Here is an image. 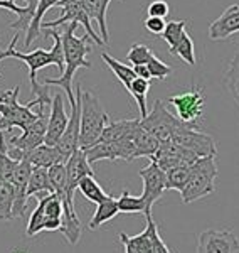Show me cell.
<instances>
[{
	"label": "cell",
	"instance_id": "1",
	"mask_svg": "<svg viewBox=\"0 0 239 253\" xmlns=\"http://www.w3.org/2000/svg\"><path fill=\"white\" fill-rule=\"evenodd\" d=\"M47 38H52L54 44L49 51L46 49H35L32 52H20L15 49V44L19 41V34H15L12 38L9 47L7 49H0V61L7 59V58H15L26 63V66L29 68V80H31V89L34 93V100L26 103L27 107L32 108L37 105L40 115H44V107L49 105L52 101V98L49 96V89L47 86H42V84L37 83V73L42 68L46 66H52L54 64L56 68L59 69L61 73L64 71V51H63V41H61V32L56 29H44Z\"/></svg>",
	"mask_w": 239,
	"mask_h": 253
},
{
	"label": "cell",
	"instance_id": "2",
	"mask_svg": "<svg viewBox=\"0 0 239 253\" xmlns=\"http://www.w3.org/2000/svg\"><path fill=\"white\" fill-rule=\"evenodd\" d=\"M78 24H68L66 29L61 32V41H63V51H64V71L58 80L46 78L44 86H59L66 91L68 101L72 107L76 101L74 91H72V78L79 68H91V63L88 61V54L91 51V39L86 34L83 38H78L74 34Z\"/></svg>",
	"mask_w": 239,
	"mask_h": 253
},
{
	"label": "cell",
	"instance_id": "3",
	"mask_svg": "<svg viewBox=\"0 0 239 253\" xmlns=\"http://www.w3.org/2000/svg\"><path fill=\"white\" fill-rule=\"evenodd\" d=\"M110 115L101 107L98 96L93 91H83L81 95V126L79 149L86 152L103 135V130L110 124Z\"/></svg>",
	"mask_w": 239,
	"mask_h": 253
},
{
	"label": "cell",
	"instance_id": "4",
	"mask_svg": "<svg viewBox=\"0 0 239 253\" xmlns=\"http://www.w3.org/2000/svg\"><path fill=\"white\" fill-rule=\"evenodd\" d=\"M217 162L216 157H204L190 166V175L185 187L182 189V201L185 205L210 196L216 191Z\"/></svg>",
	"mask_w": 239,
	"mask_h": 253
},
{
	"label": "cell",
	"instance_id": "5",
	"mask_svg": "<svg viewBox=\"0 0 239 253\" xmlns=\"http://www.w3.org/2000/svg\"><path fill=\"white\" fill-rule=\"evenodd\" d=\"M19 91L20 86H15L0 95V132H10L14 126L26 130L40 117H44L37 112H32L27 105L19 103Z\"/></svg>",
	"mask_w": 239,
	"mask_h": 253
},
{
	"label": "cell",
	"instance_id": "6",
	"mask_svg": "<svg viewBox=\"0 0 239 253\" xmlns=\"http://www.w3.org/2000/svg\"><path fill=\"white\" fill-rule=\"evenodd\" d=\"M170 107L173 108V115L179 118L180 122L190 125L192 128L201 130L202 117H204V89L197 84H192L189 89L177 95H172L169 98Z\"/></svg>",
	"mask_w": 239,
	"mask_h": 253
},
{
	"label": "cell",
	"instance_id": "7",
	"mask_svg": "<svg viewBox=\"0 0 239 253\" xmlns=\"http://www.w3.org/2000/svg\"><path fill=\"white\" fill-rule=\"evenodd\" d=\"M140 125H141V128H145L147 132L155 135L162 142L172 138L177 132H180V130L192 128L190 125L180 122L179 118L173 115L162 100H155L152 112H148L145 118H140Z\"/></svg>",
	"mask_w": 239,
	"mask_h": 253
},
{
	"label": "cell",
	"instance_id": "8",
	"mask_svg": "<svg viewBox=\"0 0 239 253\" xmlns=\"http://www.w3.org/2000/svg\"><path fill=\"white\" fill-rule=\"evenodd\" d=\"M58 9L61 10V15L56 20H49V22L42 24L40 29H56L58 26H63V24H78V26H83L84 31H86V36L91 39V42L98 44V46H103V41H101V36L93 29L91 26V19L88 15L86 9L83 5V0H61L58 3Z\"/></svg>",
	"mask_w": 239,
	"mask_h": 253
},
{
	"label": "cell",
	"instance_id": "9",
	"mask_svg": "<svg viewBox=\"0 0 239 253\" xmlns=\"http://www.w3.org/2000/svg\"><path fill=\"white\" fill-rule=\"evenodd\" d=\"M47 132V118L46 115L40 117L37 122H34L31 126L22 130V133L17 137H10L5 144L7 156L14 161H24L34 149L42 145L46 142Z\"/></svg>",
	"mask_w": 239,
	"mask_h": 253
},
{
	"label": "cell",
	"instance_id": "10",
	"mask_svg": "<svg viewBox=\"0 0 239 253\" xmlns=\"http://www.w3.org/2000/svg\"><path fill=\"white\" fill-rule=\"evenodd\" d=\"M140 177L143 181V193L141 198L145 201V216L152 214V208L167 191V174L160 169L153 161L140 170Z\"/></svg>",
	"mask_w": 239,
	"mask_h": 253
},
{
	"label": "cell",
	"instance_id": "11",
	"mask_svg": "<svg viewBox=\"0 0 239 253\" xmlns=\"http://www.w3.org/2000/svg\"><path fill=\"white\" fill-rule=\"evenodd\" d=\"M81 84L78 83L74 86V105L71 107V115H69V124H68L64 133L61 135L59 142L56 144V149L59 150V154L63 156L64 161L68 162L72 154L79 149V126H81Z\"/></svg>",
	"mask_w": 239,
	"mask_h": 253
},
{
	"label": "cell",
	"instance_id": "12",
	"mask_svg": "<svg viewBox=\"0 0 239 253\" xmlns=\"http://www.w3.org/2000/svg\"><path fill=\"white\" fill-rule=\"evenodd\" d=\"M170 140H173L177 145H180L182 149H185L197 159L217 156V147L214 138L207 135V133L201 132V130L184 128L180 132H177Z\"/></svg>",
	"mask_w": 239,
	"mask_h": 253
},
{
	"label": "cell",
	"instance_id": "13",
	"mask_svg": "<svg viewBox=\"0 0 239 253\" xmlns=\"http://www.w3.org/2000/svg\"><path fill=\"white\" fill-rule=\"evenodd\" d=\"M196 253H239V238L233 230H205L197 238Z\"/></svg>",
	"mask_w": 239,
	"mask_h": 253
},
{
	"label": "cell",
	"instance_id": "14",
	"mask_svg": "<svg viewBox=\"0 0 239 253\" xmlns=\"http://www.w3.org/2000/svg\"><path fill=\"white\" fill-rule=\"evenodd\" d=\"M32 172V164L27 159L19 161L15 169L12 170V175L9 182L14 187V218L24 216L27 208V184H29V177Z\"/></svg>",
	"mask_w": 239,
	"mask_h": 253
},
{
	"label": "cell",
	"instance_id": "15",
	"mask_svg": "<svg viewBox=\"0 0 239 253\" xmlns=\"http://www.w3.org/2000/svg\"><path fill=\"white\" fill-rule=\"evenodd\" d=\"M68 124H69V115L64 110V98L61 93L54 95L51 101V115L47 118V132H46V145L56 147L61 135L64 133Z\"/></svg>",
	"mask_w": 239,
	"mask_h": 253
},
{
	"label": "cell",
	"instance_id": "16",
	"mask_svg": "<svg viewBox=\"0 0 239 253\" xmlns=\"http://www.w3.org/2000/svg\"><path fill=\"white\" fill-rule=\"evenodd\" d=\"M64 166H66V177H68V196H69V199L74 201V191L78 189L79 181L84 177H90V175H95V170H93V166L88 162L86 152L81 149L76 150L68 159V162Z\"/></svg>",
	"mask_w": 239,
	"mask_h": 253
},
{
	"label": "cell",
	"instance_id": "17",
	"mask_svg": "<svg viewBox=\"0 0 239 253\" xmlns=\"http://www.w3.org/2000/svg\"><path fill=\"white\" fill-rule=\"evenodd\" d=\"M239 32V3L229 5L222 10L216 20L209 24V38L212 41H224Z\"/></svg>",
	"mask_w": 239,
	"mask_h": 253
},
{
	"label": "cell",
	"instance_id": "18",
	"mask_svg": "<svg viewBox=\"0 0 239 253\" xmlns=\"http://www.w3.org/2000/svg\"><path fill=\"white\" fill-rule=\"evenodd\" d=\"M111 2L113 0H83V5L86 9L88 15H90V19L96 20V24H98L101 41L104 44L110 42V32H108L106 26V10Z\"/></svg>",
	"mask_w": 239,
	"mask_h": 253
},
{
	"label": "cell",
	"instance_id": "19",
	"mask_svg": "<svg viewBox=\"0 0 239 253\" xmlns=\"http://www.w3.org/2000/svg\"><path fill=\"white\" fill-rule=\"evenodd\" d=\"M31 162L32 167H44V169H49V167L56 164H66V161L59 154V150L56 147L51 145H39L37 149H34L29 156L26 157Z\"/></svg>",
	"mask_w": 239,
	"mask_h": 253
},
{
	"label": "cell",
	"instance_id": "20",
	"mask_svg": "<svg viewBox=\"0 0 239 253\" xmlns=\"http://www.w3.org/2000/svg\"><path fill=\"white\" fill-rule=\"evenodd\" d=\"M63 201L56 194L46 196V219L44 231H59L63 226Z\"/></svg>",
	"mask_w": 239,
	"mask_h": 253
},
{
	"label": "cell",
	"instance_id": "21",
	"mask_svg": "<svg viewBox=\"0 0 239 253\" xmlns=\"http://www.w3.org/2000/svg\"><path fill=\"white\" fill-rule=\"evenodd\" d=\"M118 199L113 198V196H108L104 201H101L98 208H96L95 214H93L91 221H90V230H98L101 224L111 221L113 218H115L116 214H118Z\"/></svg>",
	"mask_w": 239,
	"mask_h": 253
},
{
	"label": "cell",
	"instance_id": "22",
	"mask_svg": "<svg viewBox=\"0 0 239 253\" xmlns=\"http://www.w3.org/2000/svg\"><path fill=\"white\" fill-rule=\"evenodd\" d=\"M61 0H37V9H35V15L31 22L29 31L26 32V41H24V47H29L35 39L39 38L40 32V26H42V17L46 15V12L56 7Z\"/></svg>",
	"mask_w": 239,
	"mask_h": 253
},
{
	"label": "cell",
	"instance_id": "23",
	"mask_svg": "<svg viewBox=\"0 0 239 253\" xmlns=\"http://www.w3.org/2000/svg\"><path fill=\"white\" fill-rule=\"evenodd\" d=\"M162 144V140H159L155 135H152L150 132H147L145 128H141V125L138 126L135 133V145H137V159L140 157H153L159 150V147Z\"/></svg>",
	"mask_w": 239,
	"mask_h": 253
},
{
	"label": "cell",
	"instance_id": "24",
	"mask_svg": "<svg viewBox=\"0 0 239 253\" xmlns=\"http://www.w3.org/2000/svg\"><path fill=\"white\" fill-rule=\"evenodd\" d=\"M101 59L104 61V64H106V66L111 69L113 75L118 78V81H120L121 84H123L125 89L128 91L130 86H132V83H133V80L138 78V76L135 75V71H133V68H130V66H127V64H123L121 61L115 59L113 56L106 54V52H103V54H101Z\"/></svg>",
	"mask_w": 239,
	"mask_h": 253
},
{
	"label": "cell",
	"instance_id": "25",
	"mask_svg": "<svg viewBox=\"0 0 239 253\" xmlns=\"http://www.w3.org/2000/svg\"><path fill=\"white\" fill-rule=\"evenodd\" d=\"M42 193L52 194V186L49 181L47 169H44V167H32L29 184H27V198L35 196V194H42Z\"/></svg>",
	"mask_w": 239,
	"mask_h": 253
},
{
	"label": "cell",
	"instance_id": "26",
	"mask_svg": "<svg viewBox=\"0 0 239 253\" xmlns=\"http://www.w3.org/2000/svg\"><path fill=\"white\" fill-rule=\"evenodd\" d=\"M120 242L123 243L125 253H152V240H150L147 228L135 236L120 233Z\"/></svg>",
	"mask_w": 239,
	"mask_h": 253
},
{
	"label": "cell",
	"instance_id": "27",
	"mask_svg": "<svg viewBox=\"0 0 239 253\" xmlns=\"http://www.w3.org/2000/svg\"><path fill=\"white\" fill-rule=\"evenodd\" d=\"M14 219V187L9 181L0 179V221Z\"/></svg>",
	"mask_w": 239,
	"mask_h": 253
},
{
	"label": "cell",
	"instance_id": "28",
	"mask_svg": "<svg viewBox=\"0 0 239 253\" xmlns=\"http://www.w3.org/2000/svg\"><path fill=\"white\" fill-rule=\"evenodd\" d=\"M78 189H79V193L88 199V201L95 203V205H100L101 201H104V199L108 198V194L101 189L100 182L95 179V175L81 179L79 184H78Z\"/></svg>",
	"mask_w": 239,
	"mask_h": 253
},
{
	"label": "cell",
	"instance_id": "29",
	"mask_svg": "<svg viewBox=\"0 0 239 253\" xmlns=\"http://www.w3.org/2000/svg\"><path fill=\"white\" fill-rule=\"evenodd\" d=\"M148 89H150V81L143 80V78H135L130 86L128 93L135 98L137 105H138L140 110V118L147 117V95H148Z\"/></svg>",
	"mask_w": 239,
	"mask_h": 253
},
{
	"label": "cell",
	"instance_id": "30",
	"mask_svg": "<svg viewBox=\"0 0 239 253\" xmlns=\"http://www.w3.org/2000/svg\"><path fill=\"white\" fill-rule=\"evenodd\" d=\"M169 51L172 56H177V58H180L184 63H187L189 66L196 64V47H194V41L190 39L189 34H185L175 46L169 47Z\"/></svg>",
	"mask_w": 239,
	"mask_h": 253
},
{
	"label": "cell",
	"instance_id": "31",
	"mask_svg": "<svg viewBox=\"0 0 239 253\" xmlns=\"http://www.w3.org/2000/svg\"><path fill=\"white\" fill-rule=\"evenodd\" d=\"M224 83H226V88L229 89L233 100L236 101L239 107V52L231 59L228 71H226V75H224Z\"/></svg>",
	"mask_w": 239,
	"mask_h": 253
},
{
	"label": "cell",
	"instance_id": "32",
	"mask_svg": "<svg viewBox=\"0 0 239 253\" xmlns=\"http://www.w3.org/2000/svg\"><path fill=\"white\" fill-rule=\"evenodd\" d=\"M44 219H46V196L37 201V208L32 211L29 223H27V236H35L40 231H44Z\"/></svg>",
	"mask_w": 239,
	"mask_h": 253
},
{
	"label": "cell",
	"instance_id": "33",
	"mask_svg": "<svg viewBox=\"0 0 239 253\" xmlns=\"http://www.w3.org/2000/svg\"><path fill=\"white\" fill-rule=\"evenodd\" d=\"M120 213H145V201L141 196H132L128 189H125L118 198Z\"/></svg>",
	"mask_w": 239,
	"mask_h": 253
},
{
	"label": "cell",
	"instance_id": "34",
	"mask_svg": "<svg viewBox=\"0 0 239 253\" xmlns=\"http://www.w3.org/2000/svg\"><path fill=\"white\" fill-rule=\"evenodd\" d=\"M185 26H187V20H170V22H167L165 31L162 32V39L169 44V47L175 46V44L187 34Z\"/></svg>",
	"mask_w": 239,
	"mask_h": 253
},
{
	"label": "cell",
	"instance_id": "35",
	"mask_svg": "<svg viewBox=\"0 0 239 253\" xmlns=\"http://www.w3.org/2000/svg\"><path fill=\"white\" fill-rule=\"evenodd\" d=\"M165 174H167V189H175L182 193V189H184L189 181L190 166H179Z\"/></svg>",
	"mask_w": 239,
	"mask_h": 253
},
{
	"label": "cell",
	"instance_id": "36",
	"mask_svg": "<svg viewBox=\"0 0 239 253\" xmlns=\"http://www.w3.org/2000/svg\"><path fill=\"white\" fill-rule=\"evenodd\" d=\"M147 231L150 235V240H152V253H172L167 245L164 243V240H162L159 228H157V223L153 221L152 214L147 216Z\"/></svg>",
	"mask_w": 239,
	"mask_h": 253
},
{
	"label": "cell",
	"instance_id": "37",
	"mask_svg": "<svg viewBox=\"0 0 239 253\" xmlns=\"http://www.w3.org/2000/svg\"><path fill=\"white\" fill-rule=\"evenodd\" d=\"M152 58H153L152 49L147 47L145 44H133V46L130 47L128 54H127V59L133 64V66L147 64Z\"/></svg>",
	"mask_w": 239,
	"mask_h": 253
},
{
	"label": "cell",
	"instance_id": "38",
	"mask_svg": "<svg viewBox=\"0 0 239 253\" xmlns=\"http://www.w3.org/2000/svg\"><path fill=\"white\" fill-rule=\"evenodd\" d=\"M147 68H148L150 75H152V78H157V80H165L170 73H172V68H170L167 63H164L162 59L157 58L155 54H153V58L147 63Z\"/></svg>",
	"mask_w": 239,
	"mask_h": 253
},
{
	"label": "cell",
	"instance_id": "39",
	"mask_svg": "<svg viewBox=\"0 0 239 253\" xmlns=\"http://www.w3.org/2000/svg\"><path fill=\"white\" fill-rule=\"evenodd\" d=\"M147 12H148V17L165 19L169 15V12H170V7H169V3L165 2V0H153V2H150Z\"/></svg>",
	"mask_w": 239,
	"mask_h": 253
},
{
	"label": "cell",
	"instance_id": "40",
	"mask_svg": "<svg viewBox=\"0 0 239 253\" xmlns=\"http://www.w3.org/2000/svg\"><path fill=\"white\" fill-rule=\"evenodd\" d=\"M143 26H145V29L148 32H152V34H162V32L165 31L167 22H165V19H160V17H147Z\"/></svg>",
	"mask_w": 239,
	"mask_h": 253
},
{
	"label": "cell",
	"instance_id": "41",
	"mask_svg": "<svg viewBox=\"0 0 239 253\" xmlns=\"http://www.w3.org/2000/svg\"><path fill=\"white\" fill-rule=\"evenodd\" d=\"M133 71H135V75L138 76V78H143L147 81L152 80V75H150L147 64H138V66H133Z\"/></svg>",
	"mask_w": 239,
	"mask_h": 253
},
{
	"label": "cell",
	"instance_id": "42",
	"mask_svg": "<svg viewBox=\"0 0 239 253\" xmlns=\"http://www.w3.org/2000/svg\"><path fill=\"white\" fill-rule=\"evenodd\" d=\"M3 78V76H2V73H0V80H2Z\"/></svg>",
	"mask_w": 239,
	"mask_h": 253
}]
</instances>
